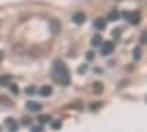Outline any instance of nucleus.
Returning a JSON list of instances; mask_svg holds the SVG:
<instances>
[{"label": "nucleus", "instance_id": "obj_1", "mask_svg": "<svg viewBox=\"0 0 147 132\" xmlns=\"http://www.w3.org/2000/svg\"><path fill=\"white\" fill-rule=\"evenodd\" d=\"M53 79L56 83L61 86H68L69 82H71L69 71L61 60H56L53 63Z\"/></svg>", "mask_w": 147, "mask_h": 132}, {"label": "nucleus", "instance_id": "obj_2", "mask_svg": "<svg viewBox=\"0 0 147 132\" xmlns=\"http://www.w3.org/2000/svg\"><path fill=\"white\" fill-rule=\"evenodd\" d=\"M113 49H115V44L112 42V41H106L101 46V55L102 56H108V55H110V53L113 52Z\"/></svg>", "mask_w": 147, "mask_h": 132}, {"label": "nucleus", "instance_id": "obj_3", "mask_svg": "<svg viewBox=\"0 0 147 132\" xmlns=\"http://www.w3.org/2000/svg\"><path fill=\"white\" fill-rule=\"evenodd\" d=\"M125 18L129 21V23H132V25H138V23L140 22V12H138V11L129 12V14H127L125 15Z\"/></svg>", "mask_w": 147, "mask_h": 132}, {"label": "nucleus", "instance_id": "obj_4", "mask_svg": "<svg viewBox=\"0 0 147 132\" xmlns=\"http://www.w3.org/2000/svg\"><path fill=\"white\" fill-rule=\"evenodd\" d=\"M60 29H61V26H60V21L59 19H51L49 21V30H51V33L59 34Z\"/></svg>", "mask_w": 147, "mask_h": 132}, {"label": "nucleus", "instance_id": "obj_5", "mask_svg": "<svg viewBox=\"0 0 147 132\" xmlns=\"http://www.w3.org/2000/svg\"><path fill=\"white\" fill-rule=\"evenodd\" d=\"M5 124L8 127V131L10 132H16L18 131V123L14 120V119H5Z\"/></svg>", "mask_w": 147, "mask_h": 132}, {"label": "nucleus", "instance_id": "obj_6", "mask_svg": "<svg viewBox=\"0 0 147 132\" xmlns=\"http://www.w3.org/2000/svg\"><path fill=\"white\" fill-rule=\"evenodd\" d=\"M26 109L29 112H40L41 110V105L37 104V102H33V101H27L26 102Z\"/></svg>", "mask_w": 147, "mask_h": 132}, {"label": "nucleus", "instance_id": "obj_7", "mask_svg": "<svg viewBox=\"0 0 147 132\" xmlns=\"http://www.w3.org/2000/svg\"><path fill=\"white\" fill-rule=\"evenodd\" d=\"M72 19L76 25H82V23L86 21V15H84L83 12H76V14H74Z\"/></svg>", "mask_w": 147, "mask_h": 132}, {"label": "nucleus", "instance_id": "obj_8", "mask_svg": "<svg viewBox=\"0 0 147 132\" xmlns=\"http://www.w3.org/2000/svg\"><path fill=\"white\" fill-rule=\"evenodd\" d=\"M41 53H42L41 48H40V46H37V45L32 46V48H30V51H29V55H30L32 57H34V59L40 57V56H41Z\"/></svg>", "mask_w": 147, "mask_h": 132}, {"label": "nucleus", "instance_id": "obj_9", "mask_svg": "<svg viewBox=\"0 0 147 132\" xmlns=\"http://www.w3.org/2000/svg\"><path fill=\"white\" fill-rule=\"evenodd\" d=\"M94 26L98 29V30H104L106 27V21L104 18H97L94 21Z\"/></svg>", "mask_w": 147, "mask_h": 132}, {"label": "nucleus", "instance_id": "obj_10", "mask_svg": "<svg viewBox=\"0 0 147 132\" xmlns=\"http://www.w3.org/2000/svg\"><path fill=\"white\" fill-rule=\"evenodd\" d=\"M52 91H53V89L51 87V86H42L41 87V90H40V94L42 95V97H49V95L52 94Z\"/></svg>", "mask_w": 147, "mask_h": 132}, {"label": "nucleus", "instance_id": "obj_11", "mask_svg": "<svg viewBox=\"0 0 147 132\" xmlns=\"http://www.w3.org/2000/svg\"><path fill=\"white\" fill-rule=\"evenodd\" d=\"M0 105H3V106H12V105H14V102H12L8 97H5V95H0Z\"/></svg>", "mask_w": 147, "mask_h": 132}, {"label": "nucleus", "instance_id": "obj_12", "mask_svg": "<svg viewBox=\"0 0 147 132\" xmlns=\"http://www.w3.org/2000/svg\"><path fill=\"white\" fill-rule=\"evenodd\" d=\"M119 18H120V12H119V11H116V10L110 11L109 14H108V21L115 22V21H117Z\"/></svg>", "mask_w": 147, "mask_h": 132}, {"label": "nucleus", "instance_id": "obj_13", "mask_svg": "<svg viewBox=\"0 0 147 132\" xmlns=\"http://www.w3.org/2000/svg\"><path fill=\"white\" fill-rule=\"evenodd\" d=\"M11 85V76L10 75H3L0 76V86H10Z\"/></svg>", "mask_w": 147, "mask_h": 132}, {"label": "nucleus", "instance_id": "obj_14", "mask_svg": "<svg viewBox=\"0 0 147 132\" xmlns=\"http://www.w3.org/2000/svg\"><path fill=\"white\" fill-rule=\"evenodd\" d=\"M90 44H91V46H100L101 44H102V37L97 34V36H94V37L91 38Z\"/></svg>", "mask_w": 147, "mask_h": 132}, {"label": "nucleus", "instance_id": "obj_15", "mask_svg": "<svg viewBox=\"0 0 147 132\" xmlns=\"http://www.w3.org/2000/svg\"><path fill=\"white\" fill-rule=\"evenodd\" d=\"M52 120V117L49 116V114H40V116L37 117V121L41 123V124H45V123H51Z\"/></svg>", "mask_w": 147, "mask_h": 132}, {"label": "nucleus", "instance_id": "obj_16", "mask_svg": "<svg viewBox=\"0 0 147 132\" xmlns=\"http://www.w3.org/2000/svg\"><path fill=\"white\" fill-rule=\"evenodd\" d=\"M93 90H94L95 94H101L104 91V85L101 82H95V83H93Z\"/></svg>", "mask_w": 147, "mask_h": 132}, {"label": "nucleus", "instance_id": "obj_17", "mask_svg": "<svg viewBox=\"0 0 147 132\" xmlns=\"http://www.w3.org/2000/svg\"><path fill=\"white\" fill-rule=\"evenodd\" d=\"M140 56H142L140 46H136L135 49H134V59H135V60H140Z\"/></svg>", "mask_w": 147, "mask_h": 132}, {"label": "nucleus", "instance_id": "obj_18", "mask_svg": "<svg viewBox=\"0 0 147 132\" xmlns=\"http://www.w3.org/2000/svg\"><path fill=\"white\" fill-rule=\"evenodd\" d=\"M61 128V121L60 120H56V121L52 123V129H60Z\"/></svg>", "mask_w": 147, "mask_h": 132}, {"label": "nucleus", "instance_id": "obj_19", "mask_svg": "<svg viewBox=\"0 0 147 132\" xmlns=\"http://www.w3.org/2000/svg\"><path fill=\"white\" fill-rule=\"evenodd\" d=\"M10 89H11V91H12L14 94H18V93H19V87H18V85H15V83H11Z\"/></svg>", "mask_w": 147, "mask_h": 132}, {"label": "nucleus", "instance_id": "obj_20", "mask_svg": "<svg viewBox=\"0 0 147 132\" xmlns=\"http://www.w3.org/2000/svg\"><path fill=\"white\" fill-rule=\"evenodd\" d=\"M112 36L115 38H120V36H121V30L120 29H115L113 32H112Z\"/></svg>", "mask_w": 147, "mask_h": 132}, {"label": "nucleus", "instance_id": "obj_21", "mask_svg": "<svg viewBox=\"0 0 147 132\" xmlns=\"http://www.w3.org/2000/svg\"><path fill=\"white\" fill-rule=\"evenodd\" d=\"M36 93V87L34 86H29L26 89V94H34Z\"/></svg>", "mask_w": 147, "mask_h": 132}, {"label": "nucleus", "instance_id": "obj_22", "mask_svg": "<svg viewBox=\"0 0 147 132\" xmlns=\"http://www.w3.org/2000/svg\"><path fill=\"white\" fill-rule=\"evenodd\" d=\"M22 123H23V125H29V124L32 123V119H30V117H23V119H22Z\"/></svg>", "mask_w": 147, "mask_h": 132}, {"label": "nucleus", "instance_id": "obj_23", "mask_svg": "<svg viewBox=\"0 0 147 132\" xmlns=\"http://www.w3.org/2000/svg\"><path fill=\"white\" fill-rule=\"evenodd\" d=\"M14 51H15V52H22V51H23V45H19V44H16L15 46H14Z\"/></svg>", "mask_w": 147, "mask_h": 132}, {"label": "nucleus", "instance_id": "obj_24", "mask_svg": "<svg viewBox=\"0 0 147 132\" xmlns=\"http://www.w3.org/2000/svg\"><path fill=\"white\" fill-rule=\"evenodd\" d=\"M86 56H87V60H90V61H91V60L94 59V52H93V51H89Z\"/></svg>", "mask_w": 147, "mask_h": 132}, {"label": "nucleus", "instance_id": "obj_25", "mask_svg": "<svg viewBox=\"0 0 147 132\" xmlns=\"http://www.w3.org/2000/svg\"><path fill=\"white\" fill-rule=\"evenodd\" d=\"M71 108H76V109H82V104L80 102H76V104H74V105H71Z\"/></svg>", "mask_w": 147, "mask_h": 132}, {"label": "nucleus", "instance_id": "obj_26", "mask_svg": "<svg viewBox=\"0 0 147 132\" xmlns=\"http://www.w3.org/2000/svg\"><path fill=\"white\" fill-rule=\"evenodd\" d=\"M142 44H146V32H143L142 34Z\"/></svg>", "mask_w": 147, "mask_h": 132}, {"label": "nucleus", "instance_id": "obj_27", "mask_svg": "<svg viewBox=\"0 0 147 132\" xmlns=\"http://www.w3.org/2000/svg\"><path fill=\"white\" fill-rule=\"evenodd\" d=\"M32 131H33V132H41L42 128H41V127H36V128H33Z\"/></svg>", "mask_w": 147, "mask_h": 132}, {"label": "nucleus", "instance_id": "obj_28", "mask_svg": "<svg viewBox=\"0 0 147 132\" xmlns=\"http://www.w3.org/2000/svg\"><path fill=\"white\" fill-rule=\"evenodd\" d=\"M100 105H101L100 102H97V104H93V105L90 106V108H91V109H95V108H98V106H100Z\"/></svg>", "mask_w": 147, "mask_h": 132}, {"label": "nucleus", "instance_id": "obj_29", "mask_svg": "<svg viewBox=\"0 0 147 132\" xmlns=\"http://www.w3.org/2000/svg\"><path fill=\"white\" fill-rule=\"evenodd\" d=\"M3 60V52H0V61Z\"/></svg>", "mask_w": 147, "mask_h": 132}, {"label": "nucleus", "instance_id": "obj_30", "mask_svg": "<svg viewBox=\"0 0 147 132\" xmlns=\"http://www.w3.org/2000/svg\"><path fill=\"white\" fill-rule=\"evenodd\" d=\"M0 132H1V127H0Z\"/></svg>", "mask_w": 147, "mask_h": 132}, {"label": "nucleus", "instance_id": "obj_31", "mask_svg": "<svg viewBox=\"0 0 147 132\" xmlns=\"http://www.w3.org/2000/svg\"><path fill=\"white\" fill-rule=\"evenodd\" d=\"M116 1H119V0H116Z\"/></svg>", "mask_w": 147, "mask_h": 132}]
</instances>
